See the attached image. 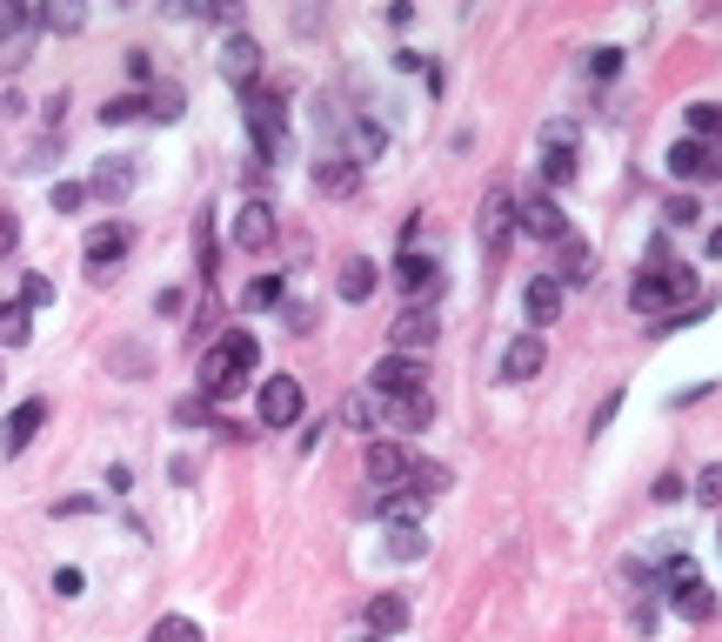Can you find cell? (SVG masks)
<instances>
[{
	"label": "cell",
	"instance_id": "obj_43",
	"mask_svg": "<svg viewBox=\"0 0 722 642\" xmlns=\"http://www.w3.org/2000/svg\"><path fill=\"white\" fill-rule=\"evenodd\" d=\"M80 589H88V583H80V569H54V596H67V602H74Z\"/></svg>",
	"mask_w": 722,
	"mask_h": 642
},
{
	"label": "cell",
	"instance_id": "obj_2",
	"mask_svg": "<svg viewBox=\"0 0 722 642\" xmlns=\"http://www.w3.org/2000/svg\"><path fill=\"white\" fill-rule=\"evenodd\" d=\"M689 295H696V268H682V262L642 268V275L629 281V308H635V314H669V321H682V314H689Z\"/></svg>",
	"mask_w": 722,
	"mask_h": 642
},
{
	"label": "cell",
	"instance_id": "obj_39",
	"mask_svg": "<svg viewBox=\"0 0 722 642\" xmlns=\"http://www.w3.org/2000/svg\"><path fill=\"white\" fill-rule=\"evenodd\" d=\"M47 301H54V281L47 275H27L21 281V308H47Z\"/></svg>",
	"mask_w": 722,
	"mask_h": 642
},
{
	"label": "cell",
	"instance_id": "obj_48",
	"mask_svg": "<svg viewBox=\"0 0 722 642\" xmlns=\"http://www.w3.org/2000/svg\"><path fill=\"white\" fill-rule=\"evenodd\" d=\"M368 642H375V635H368Z\"/></svg>",
	"mask_w": 722,
	"mask_h": 642
},
{
	"label": "cell",
	"instance_id": "obj_20",
	"mask_svg": "<svg viewBox=\"0 0 722 642\" xmlns=\"http://www.w3.org/2000/svg\"><path fill=\"white\" fill-rule=\"evenodd\" d=\"M522 314L535 321V335H542V321L562 314V281H555V275H535V281L522 288Z\"/></svg>",
	"mask_w": 722,
	"mask_h": 642
},
{
	"label": "cell",
	"instance_id": "obj_1",
	"mask_svg": "<svg viewBox=\"0 0 722 642\" xmlns=\"http://www.w3.org/2000/svg\"><path fill=\"white\" fill-rule=\"evenodd\" d=\"M255 362H262V342H255L248 329H227V335L201 355V395H214V401L241 395V388H248V375H255Z\"/></svg>",
	"mask_w": 722,
	"mask_h": 642
},
{
	"label": "cell",
	"instance_id": "obj_40",
	"mask_svg": "<svg viewBox=\"0 0 722 642\" xmlns=\"http://www.w3.org/2000/svg\"><path fill=\"white\" fill-rule=\"evenodd\" d=\"M589 74H596V80L622 74V47H596V54H589Z\"/></svg>",
	"mask_w": 722,
	"mask_h": 642
},
{
	"label": "cell",
	"instance_id": "obj_41",
	"mask_svg": "<svg viewBox=\"0 0 722 642\" xmlns=\"http://www.w3.org/2000/svg\"><path fill=\"white\" fill-rule=\"evenodd\" d=\"M663 214H669V228H689V221H696V214H702V208H696V201H689V195H676V201H669V208H663Z\"/></svg>",
	"mask_w": 722,
	"mask_h": 642
},
{
	"label": "cell",
	"instance_id": "obj_9",
	"mask_svg": "<svg viewBox=\"0 0 722 642\" xmlns=\"http://www.w3.org/2000/svg\"><path fill=\"white\" fill-rule=\"evenodd\" d=\"M475 234H481V248H489V255H509V234H515V201H509V188H496L489 201H481Z\"/></svg>",
	"mask_w": 722,
	"mask_h": 642
},
{
	"label": "cell",
	"instance_id": "obj_11",
	"mask_svg": "<svg viewBox=\"0 0 722 642\" xmlns=\"http://www.w3.org/2000/svg\"><path fill=\"white\" fill-rule=\"evenodd\" d=\"M395 281L409 288V301L422 308V301H435V295H442V262H435V255H415V248H409V255L395 262Z\"/></svg>",
	"mask_w": 722,
	"mask_h": 642
},
{
	"label": "cell",
	"instance_id": "obj_18",
	"mask_svg": "<svg viewBox=\"0 0 722 642\" xmlns=\"http://www.w3.org/2000/svg\"><path fill=\"white\" fill-rule=\"evenodd\" d=\"M362 622H368V635L375 642H388V635H401L409 629V596H395V589H381L368 609H362Z\"/></svg>",
	"mask_w": 722,
	"mask_h": 642
},
{
	"label": "cell",
	"instance_id": "obj_27",
	"mask_svg": "<svg viewBox=\"0 0 722 642\" xmlns=\"http://www.w3.org/2000/svg\"><path fill=\"white\" fill-rule=\"evenodd\" d=\"M34 308H21V301H0V342L8 348H27V335H34V321H27Z\"/></svg>",
	"mask_w": 722,
	"mask_h": 642
},
{
	"label": "cell",
	"instance_id": "obj_3",
	"mask_svg": "<svg viewBox=\"0 0 722 642\" xmlns=\"http://www.w3.org/2000/svg\"><path fill=\"white\" fill-rule=\"evenodd\" d=\"M241 108H248V134H255V147L275 160L281 141H288V108H281V95L268 88V80H255V88H241Z\"/></svg>",
	"mask_w": 722,
	"mask_h": 642
},
{
	"label": "cell",
	"instance_id": "obj_44",
	"mask_svg": "<svg viewBox=\"0 0 722 642\" xmlns=\"http://www.w3.org/2000/svg\"><path fill=\"white\" fill-rule=\"evenodd\" d=\"M615 409H622V395H602V409H596V422H589V435H602V429L615 422Z\"/></svg>",
	"mask_w": 722,
	"mask_h": 642
},
{
	"label": "cell",
	"instance_id": "obj_23",
	"mask_svg": "<svg viewBox=\"0 0 722 642\" xmlns=\"http://www.w3.org/2000/svg\"><path fill=\"white\" fill-rule=\"evenodd\" d=\"M669 175L676 181H709V147L702 141H676L669 147Z\"/></svg>",
	"mask_w": 722,
	"mask_h": 642
},
{
	"label": "cell",
	"instance_id": "obj_5",
	"mask_svg": "<svg viewBox=\"0 0 722 642\" xmlns=\"http://www.w3.org/2000/svg\"><path fill=\"white\" fill-rule=\"evenodd\" d=\"M368 388L375 395H429V362L422 355H381Z\"/></svg>",
	"mask_w": 722,
	"mask_h": 642
},
{
	"label": "cell",
	"instance_id": "obj_12",
	"mask_svg": "<svg viewBox=\"0 0 722 642\" xmlns=\"http://www.w3.org/2000/svg\"><path fill=\"white\" fill-rule=\"evenodd\" d=\"M515 228L535 234V241H569V214H562L548 195H529V201L515 208Z\"/></svg>",
	"mask_w": 722,
	"mask_h": 642
},
{
	"label": "cell",
	"instance_id": "obj_28",
	"mask_svg": "<svg viewBox=\"0 0 722 642\" xmlns=\"http://www.w3.org/2000/svg\"><path fill=\"white\" fill-rule=\"evenodd\" d=\"M27 21L47 27V34H80V27H88V14H80V8H27Z\"/></svg>",
	"mask_w": 722,
	"mask_h": 642
},
{
	"label": "cell",
	"instance_id": "obj_46",
	"mask_svg": "<svg viewBox=\"0 0 722 642\" xmlns=\"http://www.w3.org/2000/svg\"><path fill=\"white\" fill-rule=\"evenodd\" d=\"M175 422H181V429H195V422H208V401H181V409H175Z\"/></svg>",
	"mask_w": 722,
	"mask_h": 642
},
{
	"label": "cell",
	"instance_id": "obj_45",
	"mask_svg": "<svg viewBox=\"0 0 722 642\" xmlns=\"http://www.w3.org/2000/svg\"><path fill=\"white\" fill-rule=\"evenodd\" d=\"M54 516L67 522V516H95V496H67V502H54Z\"/></svg>",
	"mask_w": 722,
	"mask_h": 642
},
{
	"label": "cell",
	"instance_id": "obj_26",
	"mask_svg": "<svg viewBox=\"0 0 722 642\" xmlns=\"http://www.w3.org/2000/svg\"><path fill=\"white\" fill-rule=\"evenodd\" d=\"M388 555H395V562H422V555H429V535H422L415 522H388Z\"/></svg>",
	"mask_w": 722,
	"mask_h": 642
},
{
	"label": "cell",
	"instance_id": "obj_47",
	"mask_svg": "<svg viewBox=\"0 0 722 642\" xmlns=\"http://www.w3.org/2000/svg\"><path fill=\"white\" fill-rule=\"evenodd\" d=\"M127 74H134V80H147V88H154V60H147V54H141V47H134V54H127Z\"/></svg>",
	"mask_w": 722,
	"mask_h": 642
},
{
	"label": "cell",
	"instance_id": "obj_31",
	"mask_svg": "<svg viewBox=\"0 0 722 642\" xmlns=\"http://www.w3.org/2000/svg\"><path fill=\"white\" fill-rule=\"evenodd\" d=\"M409 489H415V496H442V489H448V468H442V462H415V468H409Z\"/></svg>",
	"mask_w": 722,
	"mask_h": 642
},
{
	"label": "cell",
	"instance_id": "obj_6",
	"mask_svg": "<svg viewBox=\"0 0 722 642\" xmlns=\"http://www.w3.org/2000/svg\"><path fill=\"white\" fill-rule=\"evenodd\" d=\"M127 248H134V228H127V221H101V228L88 234V275H95V281H108V275L121 268V255H127Z\"/></svg>",
	"mask_w": 722,
	"mask_h": 642
},
{
	"label": "cell",
	"instance_id": "obj_35",
	"mask_svg": "<svg viewBox=\"0 0 722 642\" xmlns=\"http://www.w3.org/2000/svg\"><path fill=\"white\" fill-rule=\"evenodd\" d=\"M195 255H201V281L214 288V228H208V214L195 221Z\"/></svg>",
	"mask_w": 722,
	"mask_h": 642
},
{
	"label": "cell",
	"instance_id": "obj_13",
	"mask_svg": "<svg viewBox=\"0 0 722 642\" xmlns=\"http://www.w3.org/2000/svg\"><path fill=\"white\" fill-rule=\"evenodd\" d=\"M41 429H47V401H41V395H27L21 409H14L8 422H0V455H21Z\"/></svg>",
	"mask_w": 722,
	"mask_h": 642
},
{
	"label": "cell",
	"instance_id": "obj_15",
	"mask_svg": "<svg viewBox=\"0 0 722 642\" xmlns=\"http://www.w3.org/2000/svg\"><path fill=\"white\" fill-rule=\"evenodd\" d=\"M314 188L329 195V201H348L362 188V168H355V154H321L314 160Z\"/></svg>",
	"mask_w": 722,
	"mask_h": 642
},
{
	"label": "cell",
	"instance_id": "obj_30",
	"mask_svg": "<svg viewBox=\"0 0 722 642\" xmlns=\"http://www.w3.org/2000/svg\"><path fill=\"white\" fill-rule=\"evenodd\" d=\"M147 642H208V635H201V622H188V616H160V622L147 629Z\"/></svg>",
	"mask_w": 722,
	"mask_h": 642
},
{
	"label": "cell",
	"instance_id": "obj_16",
	"mask_svg": "<svg viewBox=\"0 0 722 642\" xmlns=\"http://www.w3.org/2000/svg\"><path fill=\"white\" fill-rule=\"evenodd\" d=\"M542 362H548V342L529 329V335H515V342L502 348V381H535V375H542Z\"/></svg>",
	"mask_w": 722,
	"mask_h": 642
},
{
	"label": "cell",
	"instance_id": "obj_21",
	"mask_svg": "<svg viewBox=\"0 0 722 642\" xmlns=\"http://www.w3.org/2000/svg\"><path fill=\"white\" fill-rule=\"evenodd\" d=\"M335 288H342V301H368V295L381 288V268H375L368 255H348L342 275H335Z\"/></svg>",
	"mask_w": 722,
	"mask_h": 642
},
{
	"label": "cell",
	"instance_id": "obj_4",
	"mask_svg": "<svg viewBox=\"0 0 722 642\" xmlns=\"http://www.w3.org/2000/svg\"><path fill=\"white\" fill-rule=\"evenodd\" d=\"M663 589H669V602H676V616H682V622H709V616H715V596H709V583H702V569H696L689 555H676V562H669Z\"/></svg>",
	"mask_w": 722,
	"mask_h": 642
},
{
	"label": "cell",
	"instance_id": "obj_24",
	"mask_svg": "<svg viewBox=\"0 0 722 642\" xmlns=\"http://www.w3.org/2000/svg\"><path fill=\"white\" fill-rule=\"evenodd\" d=\"M589 275H596V255H589L582 241L569 234V241H562V275H555V281H562V295H569V288H582Z\"/></svg>",
	"mask_w": 722,
	"mask_h": 642
},
{
	"label": "cell",
	"instance_id": "obj_37",
	"mask_svg": "<svg viewBox=\"0 0 722 642\" xmlns=\"http://www.w3.org/2000/svg\"><path fill=\"white\" fill-rule=\"evenodd\" d=\"M696 502L702 509H722V468H702L696 475Z\"/></svg>",
	"mask_w": 722,
	"mask_h": 642
},
{
	"label": "cell",
	"instance_id": "obj_17",
	"mask_svg": "<svg viewBox=\"0 0 722 642\" xmlns=\"http://www.w3.org/2000/svg\"><path fill=\"white\" fill-rule=\"evenodd\" d=\"M268 241H275V208H268V201H248V208H241V214H234V248H248V255H262V248H268Z\"/></svg>",
	"mask_w": 722,
	"mask_h": 642
},
{
	"label": "cell",
	"instance_id": "obj_8",
	"mask_svg": "<svg viewBox=\"0 0 722 642\" xmlns=\"http://www.w3.org/2000/svg\"><path fill=\"white\" fill-rule=\"evenodd\" d=\"M388 342H395V355H422V348H435V308H401L395 321H388Z\"/></svg>",
	"mask_w": 722,
	"mask_h": 642
},
{
	"label": "cell",
	"instance_id": "obj_33",
	"mask_svg": "<svg viewBox=\"0 0 722 642\" xmlns=\"http://www.w3.org/2000/svg\"><path fill=\"white\" fill-rule=\"evenodd\" d=\"M141 114H147V95H114V101L101 108V121H108V128H121V121H141Z\"/></svg>",
	"mask_w": 722,
	"mask_h": 642
},
{
	"label": "cell",
	"instance_id": "obj_32",
	"mask_svg": "<svg viewBox=\"0 0 722 642\" xmlns=\"http://www.w3.org/2000/svg\"><path fill=\"white\" fill-rule=\"evenodd\" d=\"M388 147V134L375 128V121H355V168H368V160Z\"/></svg>",
	"mask_w": 722,
	"mask_h": 642
},
{
	"label": "cell",
	"instance_id": "obj_36",
	"mask_svg": "<svg viewBox=\"0 0 722 642\" xmlns=\"http://www.w3.org/2000/svg\"><path fill=\"white\" fill-rule=\"evenodd\" d=\"M281 301V275H255L248 281V308H275Z\"/></svg>",
	"mask_w": 722,
	"mask_h": 642
},
{
	"label": "cell",
	"instance_id": "obj_14",
	"mask_svg": "<svg viewBox=\"0 0 722 642\" xmlns=\"http://www.w3.org/2000/svg\"><path fill=\"white\" fill-rule=\"evenodd\" d=\"M409 468H415V455H409V449H395V442H368V482H375V496L401 489V482H409Z\"/></svg>",
	"mask_w": 722,
	"mask_h": 642
},
{
	"label": "cell",
	"instance_id": "obj_29",
	"mask_svg": "<svg viewBox=\"0 0 722 642\" xmlns=\"http://www.w3.org/2000/svg\"><path fill=\"white\" fill-rule=\"evenodd\" d=\"M422 502H429V496H415V489H409V482H401V489H388V496H381L375 509H381L388 522H415V516H422Z\"/></svg>",
	"mask_w": 722,
	"mask_h": 642
},
{
	"label": "cell",
	"instance_id": "obj_38",
	"mask_svg": "<svg viewBox=\"0 0 722 642\" xmlns=\"http://www.w3.org/2000/svg\"><path fill=\"white\" fill-rule=\"evenodd\" d=\"M88 201V181H54V214H74Z\"/></svg>",
	"mask_w": 722,
	"mask_h": 642
},
{
	"label": "cell",
	"instance_id": "obj_25",
	"mask_svg": "<svg viewBox=\"0 0 722 642\" xmlns=\"http://www.w3.org/2000/svg\"><path fill=\"white\" fill-rule=\"evenodd\" d=\"M188 114V95L175 88V80H154L147 88V121H181Z\"/></svg>",
	"mask_w": 722,
	"mask_h": 642
},
{
	"label": "cell",
	"instance_id": "obj_42",
	"mask_svg": "<svg viewBox=\"0 0 722 642\" xmlns=\"http://www.w3.org/2000/svg\"><path fill=\"white\" fill-rule=\"evenodd\" d=\"M14 248H21V221H14V214H0V262H8Z\"/></svg>",
	"mask_w": 722,
	"mask_h": 642
},
{
	"label": "cell",
	"instance_id": "obj_22",
	"mask_svg": "<svg viewBox=\"0 0 722 642\" xmlns=\"http://www.w3.org/2000/svg\"><path fill=\"white\" fill-rule=\"evenodd\" d=\"M134 160H101V168H95V181H88V195H101V201H127L134 195Z\"/></svg>",
	"mask_w": 722,
	"mask_h": 642
},
{
	"label": "cell",
	"instance_id": "obj_19",
	"mask_svg": "<svg viewBox=\"0 0 722 642\" xmlns=\"http://www.w3.org/2000/svg\"><path fill=\"white\" fill-rule=\"evenodd\" d=\"M542 181L548 188H569L576 181V147H569V128H548V147H542Z\"/></svg>",
	"mask_w": 722,
	"mask_h": 642
},
{
	"label": "cell",
	"instance_id": "obj_7",
	"mask_svg": "<svg viewBox=\"0 0 722 642\" xmlns=\"http://www.w3.org/2000/svg\"><path fill=\"white\" fill-rule=\"evenodd\" d=\"M301 381L295 375H268L262 381V429H295L301 422Z\"/></svg>",
	"mask_w": 722,
	"mask_h": 642
},
{
	"label": "cell",
	"instance_id": "obj_34",
	"mask_svg": "<svg viewBox=\"0 0 722 642\" xmlns=\"http://www.w3.org/2000/svg\"><path fill=\"white\" fill-rule=\"evenodd\" d=\"M27 27H34V21H27V8H14V0H0V47H14Z\"/></svg>",
	"mask_w": 722,
	"mask_h": 642
},
{
	"label": "cell",
	"instance_id": "obj_10",
	"mask_svg": "<svg viewBox=\"0 0 722 642\" xmlns=\"http://www.w3.org/2000/svg\"><path fill=\"white\" fill-rule=\"evenodd\" d=\"M214 60H221V74L234 80V88H255V80H262V47H255V34H227Z\"/></svg>",
	"mask_w": 722,
	"mask_h": 642
}]
</instances>
